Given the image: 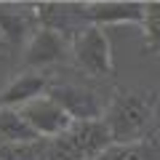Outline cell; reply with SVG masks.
Returning <instances> with one entry per match:
<instances>
[{"mask_svg":"<svg viewBox=\"0 0 160 160\" xmlns=\"http://www.w3.org/2000/svg\"><path fill=\"white\" fill-rule=\"evenodd\" d=\"M102 120L112 136V144L149 142L155 136V120H158V91L120 88L112 93Z\"/></svg>","mask_w":160,"mask_h":160,"instance_id":"1","label":"cell"},{"mask_svg":"<svg viewBox=\"0 0 160 160\" xmlns=\"http://www.w3.org/2000/svg\"><path fill=\"white\" fill-rule=\"evenodd\" d=\"M8 48H11V46H8V43H6V38H3V35H0V53H6Z\"/></svg>","mask_w":160,"mask_h":160,"instance_id":"13","label":"cell"},{"mask_svg":"<svg viewBox=\"0 0 160 160\" xmlns=\"http://www.w3.org/2000/svg\"><path fill=\"white\" fill-rule=\"evenodd\" d=\"M53 86V78L48 72H38V69H22L8 80V86L0 91V107H24L32 99L46 96Z\"/></svg>","mask_w":160,"mask_h":160,"instance_id":"8","label":"cell"},{"mask_svg":"<svg viewBox=\"0 0 160 160\" xmlns=\"http://www.w3.org/2000/svg\"><path fill=\"white\" fill-rule=\"evenodd\" d=\"M144 53H155L160 56V0H149L144 3Z\"/></svg>","mask_w":160,"mask_h":160,"instance_id":"12","label":"cell"},{"mask_svg":"<svg viewBox=\"0 0 160 160\" xmlns=\"http://www.w3.org/2000/svg\"><path fill=\"white\" fill-rule=\"evenodd\" d=\"M83 22L93 27H115V24H139L144 22V3L142 0H96L80 3Z\"/></svg>","mask_w":160,"mask_h":160,"instance_id":"6","label":"cell"},{"mask_svg":"<svg viewBox=\"0 0 160 160\" xmlns=\"http://www.w3.org/2000/svg\"><path fill=\"white\" fill-rule=\"evenodd\" d=\"M107 147H112L104 120L72 123L64 133L43 139V160H96Z\"/></svg>","mask_w":160,"mask_h":160,"instance_id":"2","label":"cell"},{"mask_svg":"<svg viewBox=\"0 0 160 160\" xmlns=\"http://www.w3.org/2000/svg\"><path fill=\"white\" fill-rule=\"evenodd\" d=\"M96 160H158V147L155 139L139 144H112Z\"/></svg>","mask_w":160,"mask_h":160,"instance_id":"11","label":"cell"},{"mask_svg":"<svg viewBox=\"0 0 160 160\" xmlns=\"http://www.w3.org/2000/svg\"><path fill=\"white\" fill-rule=\"evenodd\" d=\"M64 59H69V38L46 27H38L29 35L22 53L24 69H38V72H43L51 64L64 62Z\"/></svg>","mask_w":160,"mask_h":160,"instance_id":"4","label":"cell"},{"mask_svg":"<svg viewBox=\"0 0 160 160\" xmlns=\"http://www.w3.org/2000/svg\"><path fill=\"white\" fill-rule=\"evenodd\" d=\"M48 96L75 120V123H86V120H102L104 118V104L96 91L86 86H75V83H56L53 80Z\"/></svg>","mask_w":160,"mask_h":160,"instance_id":"5","label":"cell"},{"mask_svg":"<svg viewBox=\"0 0 160 160\" xmlns=\"http://www.w3.org/2000/svg\"><path fill=\"white\" fill-rule=\"evenodd\" d=\"M19 112H22V118L32 126V131L38 133L40 139H53V136H59V133H64L75 123L48 93L40 96V99L27 102L24 107H19Z\"/></svg>","mask_w":160,"mask_h":160,"instance_id":"7","label":"cell"},{"mask_svg":"<svg viewBox=\"0 0 160 160\" xmlns=\"http://www.w3.org/2000/svg\"><path fill=\"white\" fill-rule=\"evenodd\" d=\"M38 29V19H35L32 3L22 6V3H0V35L6 38L11 48L27 46L29 35Z\"/></svg>","mask_w":160,"mask_h":160,"instance_id":"9","label":"cell"},{"mask_svg":"<svg viewBox=\"0 0 160 160\" xmlns=\"http://www.w3.org/2000/svg\"><path fill=\"white\" fill-rule=\"evenodd\" d=\"M38 133L32 131L27 120L22 118V112L13 107H0V144L16 147V144H29L38 142Z\"/></svg>","mask_w":160,"mask_h":160,"instance_id":"10","label":"cell"},{"mask_svg":"<svg viewBox=\"0 0 160 160\" xmlns=\"http://www.w3.org/2000/svg\"><path fill=\"white\" fill-rule=\"evenodd\" d=\"M69 56L75 67L88 78H109L115 72L109 38L102 27L86 24L69 38Z\"/></svg>","mask_w":160,"mask_h":160,"instance_id":"3","label":"cell"}]
</instances>
